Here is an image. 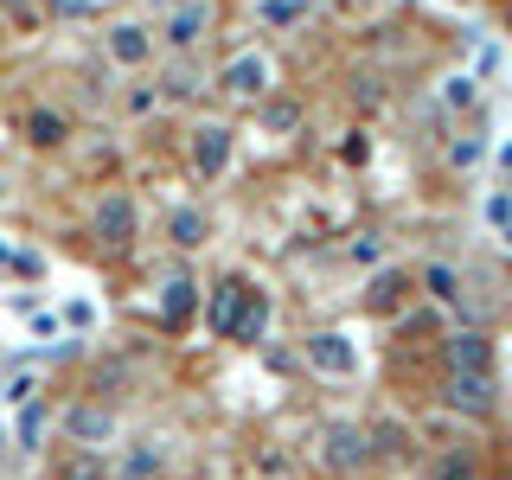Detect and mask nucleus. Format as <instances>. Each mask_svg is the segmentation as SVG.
Returning <instances> with one entry per match:
<instances>
[{
  "label": "nucleus",
  "mask_w": 512,
  "mask_h": 480,
  "mask_svg": "<svg viewBox=\"0 0 512 480\" xmlns=\"http://www.w3.org/2000/svg\"><path fill=\"white\" fill-rule=\"evenodd\" d=\"M301 352H308V365H314V372H327V378H352V372H359V352H352L346 333H308Z\"/></svg>",
  "instance_id": "10"
},
{
  "label": "nucleus",
  "mask_w": 512,
  "mask_h": 480,
  "mask_svg": "<svg viewBox=\"0 0 512 480\" xmlns=\"http://www.w3.org/2000/svg\"><path fill=\"white\" fill-rule=\"evenodd\" d=\"M148 7H160V13H167V7H180V0H148Z\"/></svg>",
  "instance_id": "35"
},
{
  "label": "nucleus",
  "mask_w": 512,
  "mask_h": 480,
  "mask_svg": "<svg viewBox=\"0 0 512 480\" xmlns=\"http://www.w3.org/2000/svg\"><path fill=\"white\" fill-rule=\"evenodd\" d=\"M506 39H512V0H506Z\"/></svg>",
  "instance_id": "37"
},
{
  "label": "nucleus",
  "mask_w": 512,
  "mask_h": 480,
  "mask_svg": "<svg viewBox=\"0 0 512 480\" xmlns=\"http://www.w3.org/2000/svg\"><path fill=\"white\" fill-rule=\"evenodd\" d=\"M429 480H480V455H468V448H442Z\"/></svg>",
  "instance_id": "22"
},
{
  "label": "nucleus",
  "mask_w": 512,
  "mask_h": 480,
  "mask_svg": "<svg viewBox=\"0 0 512 480\" xmlns=\"http://www.w3.org/2000/svg\"><path fill=\"white\" fill-rule=\"evenodd\" d=\"M39 436H45V404H39V397H26V404H20V442L39 448Z\"/></svg>",
  "instance_id": "25"
},
{
  "label": "nucleus",
  "mask_w": 512,
  "mask_h": 480,
  "mask_svg": "<svg viewBox=\"0 0 512 480\" xmlns=\"http://www.w3.org/2000/svg\"><path fill=\"white\" fill-rule=\"evenodd\" d=\"M244 295H250V282H244V276H224V282L212 288V314H205V327H212L218 340H231L237 314H244Z\"/></svg>",
  "instance_id": "14"
},
{
  "label": "nucleus",
  "mask_w": 512,
  "mask_h": 480,
  "mask_svg": "<svg viewBox=\"0 0 512 480\" xmlns=\"http://www.w3.org/2000/svg\"><path fill=\"white\" fill-rule=\"evenodd\" d=\"M148 474H160V448L154 442H135L122 455V480H148Z\"/></svg>",
  "instance_id": "24"
},
{
  "label": "nucleus",
  "mask_w": 512,
  "mask_h": 480,
  "mask_svg": "<svg viewBox=\"0 0 512 480\" xmlns=\"http://www.w3.org/2000/svg\"><path fill=\"white\" fill-rule=\"evenodd\" d=\"M122 109H128V116H154V109H160V90H154V84H128Z\"/></svg>",
  "instance_id": "28"
},
{
  "label": "nucleus",
  "mask_w": 512,
  "mask_h": 480,
  "mask_svg": "<svg viewBox=\"0 0 512 480\" xmlns=\"http://www.w3.org/2000/svg\"><path fill=\"white\" fill-rule=\"evenodd\" d=\"M90 231L103 237L109 250H128L141 237V212H135V199H128V192H103V199H96V212H90Z\"/></svg>",
  "instance_id": "5"
},
{
  "label": "nucleus",
  "mask_w": 512,
  "mask_h": 480,
  "mask_svg": "<svg viewBox=\"0 0 512 480\" xmlns=\"http://www.w3.org/2000/svg\"><path fill=\"white\" fill-rule=\"evenodd\" d=\"M365 154H372V141H365V135H352V141H346V160H352V167H365Z\"/></svg>",
  "instance_id": "34"
},
{
  "label": "nucleus",
  "mask_w": 512,
  "mask_h": 480,
  "mask_svg": "<svg viewBox=\"0 0 512 480\" xmlns=\"http://www.w3.org/2000/svg\"><path fill=\"white\" fill-rule=\"evenodd\" d=\"M442 404L455 416H468V423H487V416L500 410V384H493V372H461V365H448L442 372Z\"/></svg>",
  "instance_id": "1"
},
{
  "label": "nucleus",
  "mask_w": 512,
  "mask_h": 480,
  "mask_svg": "<svg viewBox=\"0 0 512 480\" xmlns=\"http://www.w3.org/2000/svg\"><path fill=\"white\" fill-rule=\"evenodd\" d=\"M231 122H192L186 128V160H192V173L199 180H218L224 167H231Z\"/></svg>",
  "instance_id": "4"
},
{
  "label": "nucleus",
  "mask_w": 512,
  "mask_h": 480,
  "mask_svg": "<svg viewBox=\"0 0 512 480\" xmlns=\"http://www.w3.org/2000/svg\"><path fill=\"white\" fill-rule=\"evenodd\" d=\"M148 480H167V474H148Z\"/></svg>",
  "instance_id": "39"
},
{
  "label": "nucleus",
  "mask_w": 512,
  "mask_h": 480,
  "mask_svg": "<svg viewBox=\"0 0 512 480\" xmlns=\"http://www.w3.org/2000/svg\"><path fill=\"white\" fill-rule=\"evenodd\" d=\"M263 327H269V295H263V288H250V295H244V314H237V327H231V340L256 346V340H263Z\"/></svg>",
  "instance_id": "18"
},
{
  "label": "nucleus",
  "mask_w": 512,
  "mask_h": 480,
  "mask_svg": "<svg viewBox=\"0 0 512 480\" xmlns=\"http://www.w3.org/2000/svg\"><path fill=\"white\" fill-rule=\"evenodd\" d=\"M442 103H448V109H474V103H480L474 77H448V84H442Z\"/></svg>",
  "instance_id": "27"
},
{
  "label": "nucleus",
  "mask_w": 512,
  "mask_h": 480,
  "mask_svg": "<svg viewBox=\"0 0 512 480\" xmlns=\"http://www.w3.org/2000/svg\"><path fill=\"white\" fill-rule=\"evenodd\" d=\"M410 269H378L372 288H365V314H378V320H391V314H404L410 308Z\"/></svg>",
  "instance_id": "11"
},
{
  "label": "nucleus",
  "mask_w": 512,
  "mask_h": 480,
  "mask_svg": "<svg viewBox=\"0 0 512 480\" xmlns=\"http://www.w3.org/2000/svg\"><path fill=\"white\" fill-rule=\"evenodd\" d=\"M480 154H487V141H480V135H455V141H448V160H455V167H474Z\"/></svg>",
  "instance_id": "29"
},
{
  "label": "nucleus",
  "mask_w": 512,
  "mask_h": 480,
  "mask_svg": "<svg viewBox=\"0 0 512 480\" xmlns=\"http://www.w3.org/2000/svg\"><path fill=\"white\" fill-rule=\"evenodd\" d=\"M500 160H506V173H512V141H506V148H500Z\"/></svg>",
  "instance_id": "36"
},
{
  "label": "nucleus",
  "mask_w": 512,
  "mask_h": 480,
  "mask_svg": "<svg viewBox=\"0 0 512 480\" xmlns=\"http://www.w3.org/2000/svg\"><path fill=\"white\" fill-rule=\"evenodd\" d=\"M167 237H173L180 250H199V244H205V212H199V205H180V212L167 218Z\"/></svg>",
  "instance_id": "20"
},
{
  "label": "nucleus",
  "mask_w": 512,
  "mask_h": 480,
  "mask_svg": "<svg viewBox=\"0 0 512 480\" xmlns=\"http://www.w3.org/2000/svg\"><path fill=\"white\" fill-rule=\"evenodd\" d=\"M212 84L231 96V103H263V96L276 90V84H269V58H263V52H237V58L212 77Z\"/></svg>",
  "instance_id": "6"
},
{
  "label": "nucleus",
  "mask_w": 512,
  "mask_h": 480,
  "mask_svg": "<svg viewBox=\"0 0 512 480\" xmlns=\"http://www.w3.org/2000/svg\"><path fill=\"white\" fill-rule=\"evenodd\" d=\"M320 461H327L340 480H352V474H365L378 461V448H372V436H365L359 423H333L327 442H320Z\"/></svg>",
  "instance_id": "3"
},
{
  "label": "nucleus",
  "mask_w": 512,
  "mask_h": 480,
  "mask_svg": "<svg viewBox=\"0 0 512 480\" xmlns=\"http://www.w3.org/2000/svg\"><path fill=\"white\" fill-rule=\"evenodd\" d=\"M500 237H506V250H512V224H506V231H500Z\"/></svg>",
  "instance_id": "38"
},
{
  "label": "nucleus",
  "mask_w": 512,
  "mask_h": 480,
  "mask_svg": "<svg viewBox=\"0 0 512 480\" xmlns=\"http://www.w3.org/2000/svg\"><path fill=\"white\" fill-rule=\"evenodd\" d=\"M442 365H461V372H493V346L480 327H455L442 333Z\"/></svg>",
  "instance_id": "12"
},
{
  "label": "nucleus",
  "mask_w": 512,
  "mask_h": 480,
  "mask_svg": "<svg viewBox=\"0 0 512 480\" xmlns=\"http://www.w3.org/2000/svg\"><path fill=\"white\" fill-rule=\"evenodd\" d=\"M352 103H359V109H378V103H384L378 77H352Z\"/></svg>",
  "instance_id": "30"
},
{
  "label": "nucleus",
  "mask_w": 512,
  "mask_h": 480,
  "mask_svg": "<svg viewBox=\"0 0 512 480\" xmlns=\"http://www.w3.org/2000/svg\"><path fill=\"white\" fill-rule=\"evenodd\" d=\"M64 436H71L77 448H103L109 436H116V410H109L103 397H84V404L64 410Z\"/></svg>",
  "instance_id": "8"
},
{
  "label": "nucleus",
  "mask_w": 512,
  "mask_h": 480,
  "mask_svg": "<svg viewBox=\"0 0 512 480\" xmlns=\"http://www.w3.org/2000/svg\"><path fill=\"white\" fill-rule=\"evenodd\" d=\"M212 26H218V7H212V0H180V7L160 13L154 45H167V52H199V45L212 39Z\"/></svg>",
  "instance_id": "2"
},
{
  "label": "nucleus",
  "mask_w": 512,
  "mask_h": 480,
  "mask_svg": "<svg viewBox=\"0 0 512 480\" xmlns=\"http://www.w3.org/2000/svg\"><path fill=\"white\" fill-rule=\"evenodd\" d=\"M0 13H7L13 32H32V26H39V0H0Z\"/></svg>",
  "instance_id": "26"
},
{
  "label": "nucleus",
  "mask_w": 512,
  "mask_h": 480,
  "mask_svg": "<svg viewBox=\"0 0 512 480\" xmlns=\"http://www.w3.org/2000/svg\"><path fill=\"white\" fill-rule=\"evenodd\" d=\"M256 122H263V128H269V135H295V128H301V122H308V109H301V103H295V96H276V90H269V96H263V103H256Z\"/></svg>",
  "instance_id": "16"
},
{
  "label": "nucleus",
  "mask_w": 512,
  "mask_h": 480,
  "mask_svg": "<svg viewBox=\"0 0 512 480\" xmlns=\"http://www.w3.org/2000/svg\"><path fill=\"white\" fill-rule=\"evenodd\" d=\"M308 13H314V0H250V20L263 32H295V26H308Z\"/></svg>",
  "instance_id": "15"
},
{
  "label": "nucleus",
  "mask_w": 512,
  "mask_h": 480,
  "mask_svg": "<svg viewBox=\"0 0 512 480\" xmlns=\"http://www.w3.org/2000/svg\"><path fill=\"white\" fill-rule=\"evenodd\" d=\"M487 218L506 231V224H512V192H493V199H487Z\"/></svg>",
  "instance_id": "31"
},
{
  "label": "nucleus",
  "mask_w": 512,
  "mask_h": 480,
  "mask_svg": "<svg viewBox=\"0 0 512 480\" xmlns=\"http://www.w3.org/2000/svg\"><path fill=\"white\" fill-rule=\"evenodd\" d=\"M416 282H423V295H429V301H442V308H455V301H461V276H455L448 263H429Z\"/></svg>",
  "instance_id": "21"
},
{
  "label": "nucleus",
  "mask_w": 512,
  "mask_h": 480,
  "mask_svg": "<svg viewBox=\"0 0 512 480\" xmlns=\"http://www.w3.org/2000/svg\"><path fill=\"white\" fill-rule=\"evenodd\" d=\"M32 391H39V384H32L26 372H20V378H7V404H26V397H32Z\"/></svg>",
  "instance_id": "32"
},
{
  "label": "nucleus",
  "mask_w": 512,
  "mask_h": 480,
  "mask_svg": "<svg viewBox=\"0 0 512 480\" xmlns=\"http://www.w3.org/2000/svg\"><path fill=\"white\" fill-rule=\"evenodd\" d=\"M26 148H39V154H52V148H64V141H71V116H64V109H26Z\"/></svg>",
  "instance_id": "13"
},
{
  "label": "nucleus",
  "mask_w": 512,
  "mask_h": 480,
  "mask_svg": "<svg viewBox=\"0 0 512 480\" xmlns=\"http://www.w3.org/2000/svg\"><path fill=\"white\" fill-rule=\"evenodd\" d=\"M352 263H378V237H352Z\"/></svg>",
  "instance_id": "33"
},
{
  "label": "nucleus",
  "mask_w": 512,
  "mask_h": 480,
  "mask_svg": "<svg viewBox=\"0 0 512 480\" xmlns=\"http://www.w3.org/2000/svg\"><path fill=\"white\" fill-rule=\"evenodd\" d=\"M192 301H199V288L192 282H167V301H160V314H167V327L180 333L186 320H192Z\"/></svg>",
  "instance_id": "23"
},
{
  "label": "nucleus",
  "mask_w": 512,
  "mask_h": 480,
  "mask_svg": "<svg viewBox=\"0 0 512 480\" xmlns=\"http://www.w3.org/2000/svg\"><path fill=\"white\" fill-rule=\"evenodd\" d=\"M154 90H160V103H199V96L212 90V77L192 64V52H173V58H167V71L154 77Z\"/></svg>",
  "instance_id": "9"
},
{
  "label": "nucleus",
  "mask_w": 512,
  "mask_h": 480,
  "mask_svg": "<svg viewBox=\"0 0 512 480\" xmlns=\"http://www.w3.org/2000/svg\"><path fill=\"white\" fill-rule=\"evenodd\" d=\"M103 52L116 71H141V64H154V26H141V20H116L103 32Z\"/></svg>",
  "instance_id": "7"
},
{
  "label": "nucleus",
  "mask_w": 512,
  "mask_h": 480,
  "mask_svg": "<svg viewBox=\"0 0 512 480\" xmlns=\"http://www.w3.org/2000/svg\"><path fill=\"white\" fill-rule=\"evenodd\" d=\"M52 480H109L103 448H71V455L52 461Z\"/></svg>",
  "instance_id": "17"
},
{
  "label": "nucleus",
  "mask_w": 512,
  "mask_h": 480,
  "mask_svg": "<svg viewBox=\"0 0 512 480\" xmlns=\"http://www.w3.org/2000/svg\"><path fill=\"white\" fill-rule=\"evenodd\" d=\"M365 436H372L378 455H410V448H416V436H410L404 423H397V416H378V423L365 429Z\"/></svg>",
  "instance_id": "19"
}]
</instances>
